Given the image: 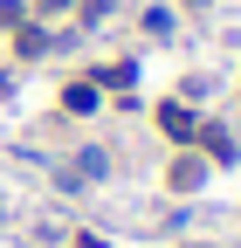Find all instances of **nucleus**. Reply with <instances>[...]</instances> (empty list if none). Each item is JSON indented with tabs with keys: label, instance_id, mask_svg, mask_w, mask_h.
Returning a JSON list of instances; mask_svg holds the SVG:
<instances>
[{
	"label": "nucleus",
	"instance_id": "1",
	"mask_svg": "<svg viewBox=\"0 0 241 248\" xmlns=\"http://www.w3.org/2000/svg\"><path fill=\"white\" fill-rule=\"evenodd\" d=\"M159 124H166V131H172V138H193V131H200V124H193V110H186V104H159Z\"/></svg>",
	"mask_w": 241,
	"mask_h": 248
},
{
	"label": "nucleus",
	"instance_id": "2",
	"mask_svg": "<svg viewBox=\"0 0 241 248\" xmlns=\"http://www.w3.org/2000/svg\"><path fill=\"white\" fill-rule=\"evenodd\" d=\"M200 145H207V152H214V159H221V166L234 159V138L221 131V124H207V131H200Z\"/></svg>",
	"mask_w": 241,
	"mask_h": 248
},
{
	"label": "nucleus",
	"instance_id": "3",
	"mask_svg": "<svg viewBox=\"0 0 241 248\" xmlns=\"http://www.w3.org/2000/svg\"><path fill=\"white\" fill-rule=\"evenodd\" d=\"M76 117H90V110H97V83H69V97H62Z\"/></svg>",
	"mask_w": 241,
	"mask_h": 248
},
{
	"label": "nucleus",
	"instance_id": "4",
	"mask_svg": "<svg viewBox=\"0 0 241 248\" xmlns=\"http://www.w3.org/2000/svg\"><path fill=\"white\" fill-rule=\"evenodd\" d=\"M200 179H207V166H200V159H179V166H172V186H179V193H193Z\"/></svg>",
	"mask_w": 241,
	"mask_h": 248
},
{
	"label": "nucleus",
	"instance_id": "5",
	"mask_svg": "<svg viewBox=\"0 0 241 248\" xmlns=\"http://www.w3.org/2000/svg\"><path fill=\"white\" fill-rule=\"evenodd\" d=\"M14 48H21V55H42V48H48V35H42V28H28V21H21V28H14Z\"/></svg>",
	"mask_w": 241,
	"mask_h": 248
},
{
	"label": "nucleus",
	"instance_id": "6",
	"mask_svg": "<svg viewBox=\"0 0 241 248\" xmlns=\"http://www.w3.org/2000/svg\"><path fill=\"white\" fill-rule=\"evenodd\" d=\"M110 7H117V0H83V28H97V21H104Z\"/></svg>",
	"mask_w": 241,
	"mask_h": 248
},
{
	"label": "nucleus",
	"instance_id": "7",
	"mask_svg": "<svg viewBox=\"0 0 241 248\" xmlns=\"http://www.w3.org/2000/svg\"><path fill=\"white\" fill-rule=\"evenodd\" d=\"M28 21V7H21V0H0V28H21Z\"/></svg>",
	"mask_w": 241,
	"mask_h": 248
},
{
	"label": "nucleus",
	"instance_id": "8",
	"mask_svg": "<svg viewBox=\"0 0 241 248\" xmlns=\"http://www.w3.org/2000/svg\"><path fill=\"white\" fill-rule=\"evenodd\" d=\"M35 7H42V14H62V7H76V0H35Z\"/></svg>",
	"mask_w": 241,
	"mask_h": 248
}]
</instances>
